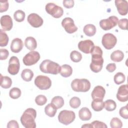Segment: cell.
I'll return each mask as SVG.
<instances>
[{"instance_id": "cell-32", "label": "cell", "mask_w": 128, "mask_h": 128, "mask_svg": "<svg viewBox=\"0 0 128 128\" xmlns=\"http://www.w3.org/2000/svg\"><path fill=\"white\" fill-rule=\"evenodd\" d=\"M21 94V90L19 88L14 87L10 90L9 96L12 99H17L20 96Z\"/></svg>"}, {"instance_id": "cell-21", "label": "cell", "mask_w": 128, "mask_h": 128, "mask_svg": "<svg viewBox=\"0 0 128 128\" xmlns=\"http://www.w3.org/2000/svg\"><path fill=\"white\" fill-rule=\"evenodd\" d=\"M24 46L28 50L32 51L36 48L37 42L34 38L32 36H28L25 40Z\"/></svg>"}, {"instance_id": "cell-12", "label": "cell", "mask_w": 128, "mask_h": 128, "mask_svg": "<svg viewBox=\"0 0 128 128\" xmlns=\"http://www.w3.org/2000/svg\"><path fill=\"white\" fill-rule=\"evenodd\" d=\"M62 26L66 32L68 34H72L78 30L77 26H76L74 20L70 18H66L62 22Z\"/></svg>"}, {"instance_id": "cell-27", "label": "cell", "mask_w": 128, "mask_h": 128, "mask_svg": "<svg viewBox=\"0 0 128 128\" xmlns=\"http://www.w3.org/2000/svg\"><path fill=\"white\" fill-rule=\"evenodd\" d=\"M34 76L33 72L28 68L24 70L21 74V77L26 82H30Z\"/></svg>"}, {"instance_id": "cell-15", "label": "cell", "mask_w": 128, "mask_h": 128, "mask_svg": "<svg viewBox=\"0 0 128 128\" xmlns=\"http://www.w3.org/2000/svg\"><path fill=\"white\" fill-rule=\"evenodd\" d=\"M117 99L122 102H126L128 100V86L123 84L120 86L116 94Z\"/></svg>"}, {"instance_id": "cell-29", "label": "cell", "mask_w": 128, "mask_h": 128, "mask_svg": "<svg viewBox=\"0 0 128 128\" xmlns=\"http://www.w3.org/2000/svg\"><path fill=\"white\" fill-rule=\"evenodd\" d=\"M51 103L57 108H61L64 104V100L62 96H56L51 100Z\"/></svg>"}, {"instance_id": "cell-2", "label": "cell", "mask_w": 128, "mask_h": 128, "mask_svg": "<svg viewBox=\"0 0 128 128\" xmlns=\"http://www.w3.org/2000/svg\"><path fill=\"white\" fill-rule=\"evenodd\" d=\"M36 116V112L32 108H28L25 110L20 117V122L26 128H35L36 124L35 118Z\"/></svg>"}, {"instance_id": "cell-14", "label": "cell", "mask_w": 128, "mask_h": 128, "mask_svg": "<svg viewBox=\"0 0 128 128\" xmlns=\"http://www.w3.org/2000/svg\"><path fill=\"white\" fill-rule=\"evenodd\" d=\"M94 46V43L90 40L80 41L78 44V49L85 54H90Z\"/></svg>"}, {"instance_id": "cell-18", "label": "cell", "mask_w": 128, "mask_h": 128, "mask_svg": "<svg viewBox=\"0 0 128 128\" xmlns=\"http://www.w3.org/2000/svg\"><path fill=\"white\" fill-rule=\"evenodd\" d=\"M106 94L105 89L101 86H95L92 92L91 96L93 100H102Z\"/></svg>"}, {"instance_id": "cell-7", "label": "cell", "mask_w": 128, "mask_h": 128, "mask_svg": "<svg viewBox=\"0 0 128 128\" xmlns=\"http://www.w3.org/2000/svg\"><path fill=\"white\" fill-rule=\"evenodd\" d=\"M35 85L40 90H46L50 88L52 85L50 79L46 76H38L34 80Z\"/></svg>"}, {"instance_id": "cell-38", "label": "cell", "mask_w": 128, "mask_h": 128, "mask_svg": "<svg viewBox=\"0 0 128 128\" xmlns=\"http://www.w3.org/2000/svg\"><path fill=\"white\" fill-rule=\"evenodd\" d=\"M46 102L47 98L44 95H38L35 98V102L38 106H43L46 104Z\"/></svg>"}, {"instance_id": "cell-31", "label": "cell", "mask_w": 128, "mask_h": 128, "mask_svg": "<svg viewBox=\"0 0 128 128\" xmlns=\"http://www.w3.org/2000/svg\"><path fill=\"white\" fill-rule=\"evenodd\" d=\"M104 108L108 112H111L115 110L116 107V102L112 100H108L104 102Z\"/></svg>"}, {"instance_id": "cell-8", "label": "cell", "mask_w": 128, "mask_h": 128, "mask_svg": "<svg viewBox=\"0 0 128 128\" xmlns=\"http://www.w3.org/2000/svg\"><path fill=\"white\" fill-rule=\"evenodd\" d=\"M40 58L38 52L36 51H30L24 56L22 59L23 62L26 66H30L36 64L40 60Z\"/></svg>"}, {"instance_id": "cell-16", "label": "cell", "mask_w": 128, "mask_h": 128, "mask_svg": "<svg viewBox=\"0 0 128 128\" xmlns=\"http://www.w3.org/2000/svg\"><path fill=\"white\" fill-rule=\"evenodd\" d=\"M115 5L118 14L122 16H125L128 12V2L125 0H116Z\"/></svg>"}, {"instance_id": "cell-36", "label": "cell", "mask_w": 128, "mask_h": 128, "mask_svg": "<svg viewBox=\"0 0 128 128\" xmlns=\"http://www.w3.org/2000/svg\"><path fill=\"white\" fill-rule=\"evenodd\" d=\"M110 126L112 128H121L122 126V122L118 118H113L110 122Z\"/></svg>"}, {"instance_id": "cell-5", "label": "cell", "mask_w": 128, "mask_h": 128, "mask_svg": "<svg viewBox=\"0 0 128 128\" xmlns=\"http://www.w3.org/2000/svg\"><path fill=\"white\" fill-rule=\"evenodd\" d=\"M75 118V113L72 110H62L58 115L59 122L64 125H68L73 122Z\"/></svg>"}, {"instance_id": "cell-6", "label": "cell", "mask_w": 128, "mask_h": 128, "mask_svg": "<svg viewBox=\"0 0 128 128\" xmlns=\"http://www.w3.org/2000/svg\"><path fill=\"white\" fill-rule=\"evenodd\" d=\"M45 8L47 13L56 18H60L64 14L62 8L56 5L54 3H48L46 6Z\"/></svg>"}, {"instance_id": "cell-17", "label": "cell", "mask_w": 128, "mask_h": 128, "mask_svg": "<svg viewBox=\"0 0 128 128\" xmlns=\"http://www.w3.org/2000/svg\"><path fill=\"white\" fill-rule=\"evenodd\" d=\"M0 24L4 31L10 30L13 26L12 20L9 15H4L0 18Z\"/></svg>"}, {"instance_id": "cell-26", "label": "cell", "mask_w": 128, "mask_h": 128, "mask_svg": "<svg viewBox=\"0 0 128 128\" xmlns=\"http://www.w3.org/2000/svg\"><path fill=\"white\" fill-rule=\"evenodd\" d=\"M12 84V79L7 76H2L0 74V86L4 88H10Z\"/></svg>"}, {"instance_id": "cell-44", "label": "cell", "mask_w": 128, "mask_h": 128, "mask_svg": "<svg viewBox=\"0 0 128 128\" xmlns=\"http://www.w3.org/2000/svg\"><path fill=\"white\" fill-rule=\"evenodd\" d=\"M64 7L67 8H70L74 6V1L73 0H64L62 2Z\"/></svg>"}, {"instance_id": "cell-46", "label": "cell", "mask_w": 128, "mask_h": 128, "mask_svg": "<svg viewBox=\"0 0 128 128\" xmlns=\"http://www.w3.org/2000/svg\"><path fill=\"white\" fill-rule=\"evenodd\" d=\"M116 69V65L114 63H110L106 66V70L110 72H114Z\"/></svg>"}, {"instance_id": "cell-30", "label": "cell", "mask_w": 128, "mask_h": 128, "mask_svg": "<svg viewBox=\"0 0 128 128\" xmlns=\"http://www.w3.org/2000/svg\"><path fill=\"white\" fill-rule=\"evenodd\" d=\"M8 36L2 30H0V46H6L8 42Z\"/></svg>"}, {"instance_id": "cell-42", "label": "cell", "mask_w": 128, "mask_h": 128, "mask_svg": "<svg viewBox=\"0 0 128 128\" xmlns=\"http://www.w3.org/2000/svg\"><path fill=\"white\" fill-rule=\"evenodd\" d=\"M8 0L0 1V12H6L8 8Z\"/></svg>"}, {"instance_id": "cell-24", "label": "cell", "mask_w": 128, "mask_h": 128, "mask_svg": "<svg viewBox=\"0 0 128 128\" xmlns=\"http://www.w3.org/2000/svg\"><path fill=\"white\" fill-rule=\"evenodd\" d=\"M83 31L86 36H92L96 33V28L94 24H88L84 26Z\"/></svg>"}, {"instance_id": "cell-23", "label": "cell", "mask_w": 128, "mask_h": 128, "mask_svg": "<svg viewBox=\"0 0 128 128\" xmlns=\"http://www.w3.org/2000/svg\"><path fill=\"white\" fill-rule=\"evenodd\" d=\"M124 58V54L120 50H116L110 54V59L114 62H120Z\"/></svg>"}, {"instance_id": "cell-22", "label": "cell", "mask_w": 128, "mask_h": 128, "mask_svg": "<svg viewBox=\"0 0 128 128\" xmlns=\"http://www.w3.org/2000/svg\"><path fill=\"white\" fill-rule=\"evenodd\" d=\"M59 73L64 78L69 77L72 73V68L68 64H63L60 67Z\"/></svg>"}, {"instance_id": "cell-19", "label": "cell", "mask_w": 128, "mask_h": 128, "mask_svg": "<svg viewBox=\"0 0 128 128\" xmlns=\"http://www.w3.org/2000/svg\"><path fill=\"white\" fill-rule=\"evenodd\" d=\"M24 46L23 42L20 38H14L10 44V50L14 53H18L22 49Z\"/></svg>"}, {"instance_id": "cell-34", "label": "cell", "mask_w": 128, "mask_h": 128, "mask_svg": "<svg viewBox=\"0 0 128 128\" xmlns=\"http://www.w3.org/2000/svg\"><path fill=\"white\" fill-rule=\"evenodd\" d=\"M70 58L72 62H78L82 60V55L80 52L76 50H73L70 54Z\"/></svg>"}, {"instance_id": "cell-33", "label": "cell", "mask_w": 128, "mask_h": 128, "mask_svg": "<svg viewBox=\"0 0 128 128\" xmlns=\"http://www.w3.org/2000/svg\"><path fill=\"white\" fill-rule=\"evenodd\" d=\"M25 16L26 14L24 12L20 10L16 11L14 14V18L18 22H23L25 18Z\"/></svg>"}, {"instance_id": "cell-41", "label": "cell", "mask_w": 128, "mask_h": 128, "mask_svg": "<svg viewBox=\"0 0 128 128\" xmlns=\"http://www.w3.org/2000/svg\"><path fill=\"white\" fill-rule=\"evenodd\" d=\"M118 27L122 30H126L128 29V19L127 18H122L118 21Z\"/></svg>"}, {"instance_id": "cell-37", "label": "cell", "mask_w": 128, "mask_h": 128, "mask_svg": "<svg viewBox=\"0 0 128 128\" xmlns=\"http://www.w3.org/2000/svg\"><path fill=\"white\" fill-rule=\"evenodd\" d=\"M69 103L71 108H77L80 106L81 102L79 98L74 96L70 98Z\"/></svg>"}, {"instance_id": "cell-4", "label": "cell", "mask_w": 128, "mask_h": 128, "mask_svg": "<svg viewBox=\"0 0 128 128\" xmlns=\"http://www.w3.org/2000/svg\"><path fill=\"white\" fill-rule=\"evenodd\" d=\"M71 87L76 92H86L90 88V83L86 78H75L71 83Z\"/></svg>"}, {"instance_id": "cell-11", "label": "cell", "mask_w": 128, "mask_h": 128, "mask_svg": "<svg viewBox=\"0 0 128 128\" xmlns=\"http://www.w3.org/2000/svg\"><path fill=\"white\" fill-rule=\"evenodd\" d=\"M20 64L18 58L15 56H12L8 62V72L12 75L16 74L20 70Z\"/></svg>"}, {"instance_id": "cell-25", "label": "cell", "mask_w": 128, "mask_h": 128, "mask_svg": "<svg viewBox=\"0 0 128 128\" xmlns=\"http://www.w3.org/2000/svg\"><path fill=\"white\" fill-rule=\"evenodd\" d=\"M91 106L94 111L99 112L104 108V102L102 100H94L92 102Z\"/></svg>"}, {"instance_id": "cell-9", "label": "cell", "mask_w": 128, "mask_h": 128, "mask_svg": "<svg viewBox=\"0 0 128 128\" xmlns=\"http://www.w3.org/2000/svg\"><path fill=\"white\" fill-rule=\"evenodd\" d=\"M117 38L116 36L111 33L104 34L102 40V43L104 48L106 50H111L116 44Z\"/></svg>"}, {"instance_id": "cell-43", "label": "cell", "mask_w": 128, "mask_h": 128, "mask_svg": "<svg viewBox=\"0 0 128 128\" xmlns=\"http://www.w3.org/2000/svg\"><path fill=\"white\" fill-rule=\"evenodd\" d=\"M9 55L8 51L4 48H0V60H6Z\"/></svg>"}, {"instance_id": "cell-39", "label": "cell", "mask_w": 128, "mask_h": 128, "mask_svg": "<svg viewBox=\"0 0 128 128\" xmlns=\"http://www.w3.org/2000/svg\"><path fill=\"white\" fill-rule=\"evenodd\" d=\"M89 124V128H107V126L106 124L102 122L95 120Z\"/></svg>"}, {"instance_id": "cell-13", "label": "cell", "mask_w": 128, "mask_h": 128, "mask_svg": "<svg viewBox=\"0 0 128 128\" xmlns=\"http://www.w3.org/2000/svg\"><path fill=\"white\" fill-rule=\"evenodd\" d=\"M27 20L31 26L36 28L42 26L44 22L42 18L36 13L30 14L28 16Z\"/></svg>"}, {"instance_id": "cell-28", "label": "cell", "mask_w": 128, "mask_h": 128, "mask_svg": "<svg viewBox=\"0 0 128 128\" xmlns=\"http://www.w3.org/2000/svg\"><path fill=\"white\" fill-rule=\"evenodd\" d=\"M57 111V108L52 104H48L44 108L46 114L50 117H54Z\"/></svg>"}, {"instance_id": "cell-1", "label": "cell", "mask_w": 128, "mask_h": 128, "mask_svg": "<svg viewBox=\"0 0 128 128\" xmlns=\"http://www.w3.org/2000/svg\"><path fill=\"white\" fill-rule=\"evenodd\" d=\"M92 62L90 66V70L95 73L100 72L103 66L104 59L102 58V50L98 46H94L90 52Z\"/></svg>"}, {"instance_id": "cell-35", "label": "cell", "mask_w": 128, "mask_h": 128, "mask_svg": "<svg viewBox=\"0 0 128 128\" xmlns=\"http://www.w3.org/2000/svg\"><path fill=\"white\" fill-rule=\"evenodd\" d=\"M114 82L116 84H120L124 82L126 80V76L123 73L118 72L114 75Z\"/></svg>"}, {"instance_id": "cell-45", "label": "cell", "mask_w": 128, "mask_h": 128, "mask_svg": "<svg viewBox=\"0 0 128 128\" xmlns=\"http://www.w3.org/2000/svg\"><path fill=\"white\" fill-rule=\"evenodd\" d=\"M7 128H19V126L18 124V122L17 121L15 120H10L7 124Z\"/></svg>"}, {"instance_id": "cell-10", "label": "cell", "mask_w": 128, "mask_h": 128, "mask_svg": "<svg viewBox=\"0 0 128 128\" xmlns=\"http://www.w3.org/2000/svg\"><path fill=\"white\" fill-rule=\"evenodd\" d=\"M118 18L114 16H110L106 19H103L100 20V27L104 30H108L114 28L118 24Z\"/></svg>"}, {"instance_id": "cell-20", "label": "cell", "mask_w": 128, "mask_h": 128, "mask_svg": "<svg viewBox=\"0 0 128 128\" xmlns=\"http://www.w3.org/2000/svg\"><path fill=\"white\" fill-rule=\"evenodd\" d=\"M92 112L86 107L82 108L78 112V116L82 120H89L92 118Z\"/></svg>"}, {"instance_id": "cell-3", "label": "cell", "mask_w": 128, "mask_h": 128, "mask_svg": "<svg viewBox=\"0 0 128 128\" xmlns=\"http://www.w3.org/2000/svg\"><path fill=\"white\" fill-rule=\"evenodd\" d=\"M60 67L58 63L50 60H43L40 65V69L42 72L52 74H58L60 72Z\"/></svg>"}, {"instance_id": "cell-40", "label": "cell", "mask_w": 128, "mask_h": 128, "mask_svg": "<svg viewBox=\"0 0 128 128\" xmlns=\"http://www.w3.org/2000/svg\"><path fill=\"white\" fill-rule=\"evenodd\" d=\"M119 114L122 118L124 119L128 118V105L122 107L119 110Z\"/></svg>"}]
</instances>
